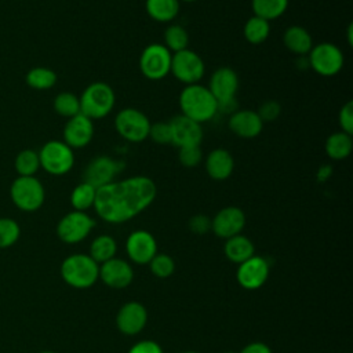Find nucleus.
<instances>
[{"mask_svg":"<svg viewBox=\"0 0 353 353\" xmlns=\"http://www.w3.org/2000/svg\"><path fill=\"white\" fill-rule=\"evenodd\" d=\"M125 251L132 262L138 265H145L149 263L152 258L157 254V243L150 232L135 230L127 237Z\"/></svg>","mask_w":353,"mask_h":353,"instance_id":"17","label":"nucleus"},{"mask_svg":"<svg viewBox=\"0 0 353 353\" xmlns=\"http://www.w3.org/2000/svg\"><path fill=\"white\" fill-rule=\"evenodd\" d=\"M269 276V263L265 258L252 255L247 261L239 263L236 279L245 290H256L265 284Z\"/></svg>","mask_w":353,"mask_h":353,"instance_id":"15","label":"nucleus"},{"mask_svg":"<svg viewBox=\"0 0 353 353\" xmlns=\"http://www.w3.org/2000/svg\"><path fill=\"white\" fill-rule=\"evenodd\" d=\"M150 124L149 117L135 108H124L114 117L117 134L132 143H139L148 138Z\"/></svg>","mask_w":353,"mask_h":353,"instance_id":"9","label":"nucleus"},{"mask_svg":"<svg viewBox=\"0 0 353 353\" xmlns=\"http://www.w3.org/2000/svg\"><path fill=\"white\" fill-rule=\"evenodd\" d=\"M62 135H63V142L69 148H72L73 150L81 149L92 141L94 123L91 119H88L83 113H79L66 120Z\"/></svg>","mask_w":353,"mask_h":353,"instance_id":"16","label":"nucleus"},{"mask_svg":"<svg viewBox=\"0 0 353 353\" xmlns=\"http://www.w3.org/2000/svg\"><path fill=\"white\" fill-rule=\"evenodd\" d=\"M156 194L157 188L152 178L134 175L98 188L94 210L108 223H123L145 211Z\"/></svg>","mask_w":353,"mask_h":353,"instance_id":"1","label":"nucleus"},{"mask_svg":"<svg viewBox=\"0 0 353 353\" xmlns=\"http://www.w3.org/2000/svg\"><path fill=\"white\" fill-rule=\"evenodd\" d=\"M40 168L50 175L61 176L68 174L74 165V153L63 141L52 139L46 142L39 150Z\"/></svg>","mask_w":353,"mask_h":353,"instance_id":"5","label":"nucleus"},{"mask_svg":"<svg viewBox=\"0 0 353 353\" xmlns=\"http://www.w3.org/2000/svg\"><path fill=\"white\" fill-rule=\"evenodd\" d=\"M170 73L185 85L196 84L205 73V63L196 51L185 48L172 54Z\"/></svg>","mask_w":353,"mask_h":353,"instance_id":"10","label":"nucleus"},{"mask_svg":"<svg viewBox=\"0 0 353 353\" xmlns=\"http://www.w3.org/2000/svg\"><path fill=\"white\" fill-rule=\"evenodd\" d=\"M306 57L309 68L323 77H332L338 74L345 63L342 50L330 41H323L313 46Z\"/></svg>","mask_w":353,"mask_h":353,"instance_id":"7","label":"nucleus"},{"mask_svg":"<svg viewBox=\"0 0 353 353\" xmlns=\"http://www.w3.org/2000/svg\"><path fill=\"white\" fill-rule=\"evenodd\" d=\"M117 251L116 240L109 234H101L95 237L90 245V256L97 263H103L114 258Z\"/></svg>","mask_w":353,"mask_h":353,"instance_id":"29","label":"nucleus"},{"mask_svg":"<svg viewBox=\"0 0 353 353\" xmlns=\"http://www.w3.org/2000/svg\"><path fill=\"white\" fill-rule=\"evenodd\" d=\"M164 46L174 54L178 51H182L188 48L189 44V33L188 30L179 25V23H172L165 28L164 30Z\"/></svg>","mask_w":353,"mask_h":353,"instance_id":"32","label":"nucleus"},{"mask_svg":"<svg viewBox=\"0 0 353 353\" xmlns=\"http://www.w3.org/2000/svg\"><path fill=\"white\" fill-rule=\"evenodd\" d=\"M95 221L84 211H70L63 215L57 225V234L66 244L83 241L94 229Z\"/></svg>","mask_w":353,"mask_h":353,"instance_id":"11","label":"nucleus"},{"mask_svg":"<svg viewBox=\"0 0 353 353\" xmlns=\"http://www.w3.org/2000/svg\"><path fill=\"white\" fill-rule=\"evenodd\" d=\"M256 113L259 114V117L262 119V121H273L276 120L280 113H281V106L277 101H273V99H269V101H265L259 109L256 110Z\"/></svg>","mask_w":353,"mask_h":353,"instance_id":"40","label":"nucleus"},{"mask_svg":"<svg viewBox=\"0 0 353 353\" xmlns=\"http://www.w3.org/2000/svg\"><path fill=\"white\" fill-rule=\"evenodd\" d=\"M171 131V143L176 148L200 145L204 137L201 124L188 119L183 114H176L168 121Z\"/></svg>","mask_w":353,"mask_h":353,"instance_id":"13","label":"nucleus"},{"mask_svg":"<svg viewBox=\"0 0 353 353\" xmlns=\"http://www.w3.org/2000/svg\"><path fill=\"white\" fill-rule=\"evenodd\" d=\"M128 353H163L160 345L154 341L150 339H145L141 342H137L130 350Z\"/></svg>","mask_w":353,"mask_h":353,"instance_id":"42","label":"nucleus"},{"mask_svg":"<svg viewBox=\"0 0 353 353\" xmlns=\"http://www.w3.org/2000/svg\"><path fill=\"white\" fill-rule=\"evenodd\" d=\"M283 43L290 52L298 57L307 55L313 47L312 34L307 29L299 25H291L284 30Z\"/></svg>","mask_w":353,"mask_h":353,"instance_id":"23","label":"nucleus"},{"mask_svg":"<svg viewBox=\"0 0 353 353\" xmlns=\"http://www.w3.org/2000/svg\"><path fill=\"white\" fill-rule=\"evenodd\" d=\"M148 321V312L139 302L124 303L116 316V325L125 335L139 334Z\"/></svg>","mask_w":353,"mask_h":353,"instance_id":"20","label":"nucleus"},{"mask_svg":"<svg viewBox=\"0 0 353 353\" xmlns=\"http://www.w3.org/2000/svg\"><path fill=\"white\" fill-rule=\"evenodd\" d=\"M288 3L290 0H251V8L255 17L270 22L287 11Z\"/></svg>","mask_w":353,"mask_h":353,"instance_id":"27","label":"nucleus"},{"mask_svg":"<svg viewBox=\"0 0 353 353\" xmlns=\"http://www.w3.org/2000/svg\"><path fill=\"white\" fill-rule=\"evenodd\" d=\"M181 8L178 0H145L146 14L156 22L165 23L176 18Z\"/></svg>","mask_w":353,"mask_h":353,"instance_id":"26","label":"nucleus"},{"mask_svg":"<svg viewBox=\"0 0 353 353\" xmlns=\"http://www.w3.org/2000/svg\"><path fill=\"white\" fill-rule=\"evenodd\" d=\"M99 279L110 288L121 290L131 284L134 279L132 268L128 262L112 258L99 266Z\"/></svg>","mask_w":353,"mask_h":353,"instance_id":"21","label":"nucleus"},{"mask_svg":"<svg viewBox=\"0 0 353 353\" xmlns=\"http://www.w3.org/2000/svg\"><path fill=\"white\" fill-rule=\"evenodd\" d=\"M181 114L201 124L212 120L218 113V102L207 85L200 83L185 85L178 97Z\"/></svg>","mask_w":353,"mask_h":353,"instance_id":"2","label":"nucleus"},{"mask_svg":"<svg viewBox=\"0 0 353 353\" xmlns=\"http://www.w3.org/2000/svg\"><path fill=\"white\" fill-rule=\"evenodd\" d=\"M178 160L186 168H193L199 165L203 160V152L200 149V145L178 148Z\"/></svg>","mask_w":353,"mask_h":353,"instance_id":"37","label":"nucleus"},{"mask_svg":"<svg viewBox=\"0 0 353 353\" xmlns=\"http://www.w3.org/2000/svg\"><path fill=\"white\" fill-rule=\"evenodd\" d=\"M244 39L251 44H261L266 41L270 34V22L259 17H250L243 26Z\"/></svg>","mask_w":353,"mask_h":353,"instance_id":"28","label":"nucleus"},{"mask_svg":"<svg viewBox=\"0 0 353 353\" xmlns=\"http://www.w3.org/2000/svg\"><path fill=\"white\" fill-rule=\"evenodd\" d=\"M21 236V228L12 218H0V250L14 245Z\"/></svg>","mask_w":353,"mask_h":353,"instance_id":"35","label":"nucleus"},{"mask_svg":"<svg viewBox=\"0 0 353 353\" xmlns=\"http://www.w3.org/2000/svg\"><path fill=\"white\" fill-rule=\"evenodd\" d=\"M352 30H353V25H352V23H349V25H347V43H349V46H352V43H353Z\"/></svg>","mask_w":353,"mask_h":353,"instance_id":"46","label":"nucleus"},{"mask_svg":"<svg viewBox=\"0 0 353 353\" xmlns=\"http://www.w3.org/2000/svg\"><path fill=\"white\" fill-rule=\"evenodd\" d=\"M223 251L229 261L234 263H241L254 255L255 247L248 237L243 234H236L233 237L226 239Z\"/></svg>","mask_w":353,"mask_h":353,"instance_id":"25","label":"nucleus"},{"mask_svg":"<svg viewBox=\"0 0 353 353\" xmlns=\"http://www.w3.org/2000/svg\"><path fill=\"white\" fill-rule=\"evenodd\" d=\"M172 52L161 43L146 46L139 55V70L148 80H161L170 74Z\"/></svg>","mask_w":353,"mask_h":353,"instance_id":"8","label":"nucleus"},{"mask_svg":"<svg viewBox=\"0 0 353 353\" xmlns=\"http://www.w3.org/2000/svg\"><path fill=\"white\" fill-rule=\"evenodd\" d=\"M228 127L236 137L243 139H252L262 132L263 121L255 110L237 109L229 116Z\"/></svg>","mask_w":353,"mask_h":353,"instance_id":"19","label":"nucleus"},{"mask_svg":"<svg viewBox=\"0 0 353 353\" xmlns=\"http://www.w3.org/2000/svg\"><path fill=\"white\" fill-rule=\"evenodd\" d=\"M245 226V214L236 205H228L219 210L211 219V230L216 237L229 239L240 232Z\"/></svg>","mask_w":353,"mask_h":353,"instance_id":"14","label":"nucleus"},{"mask_svg":"<svg viewBox=\"0 0 353 353\" xmlns=\"http://www.w3.org/2000/svg\"><path fill=\"white\" fill-rule=\"evenodd\" d=\"M332 175V165L331 164H321L316 171L317 182H327Z\"/></svg>","mask_w":353,"mask_h":353,"instance_id":"44","label":"nucleus"},{"mask_svg":"<svg viewBox=\"0 0 353 353\" xmlns=\"http://www.w3.org/2000/svg\"><path fill=\"white\" fill-rule=\"evenodd\" d=\"M179 3L182 1V3H193V1H196V0H178Z\"/></svg>","mask_w":353,"mask_h":353,"instance_id":"47","label":"nucleus"},{"mask_svg":"<svg viewBox=\"0 0 353 353\" xmlns=\"http://www.w3.org/2000/svg\"><path fill=\"white\" fill-rule=\"evenodd\" d=\"M207 87L218 103L233 99L239 91V76L232 68L221 66L212 72Z\"/></svg>","mask_w":353,"mask_h":353,"instance_id":"18","label":"nucleus"},{"mask_svg":"<svg viewBox=\"0 0 353 353\" xmlns=\"http://www.w3.org/2000/svg\"><path fill=\"white\" fill-rule=\"evenodd\" d=\"M181 353H197V352H194V350H185V352H181Z\"/></svg>","mask_w":353,"mask_h":353,"instance_id":"48","label":"nucleus"},{"mask_svg":"<svg viewBox=\"0 0 353 353\" xmlns=\"http://www.w3.org/2000/svg\"><path fill=\"white\" fill-rule=\"evenodd\" d=\"M124 163L116 160L110 156L101 154L95 156L83 171V182L92 185L94 188H101L114 181V178L124 168Z\"/></svg>","mask_w":353,"mask_h":353,"instance_id":"12","label":"nucleus"},{"mask_svg":"<svg viewBox=\"0 0 353 353\" xmlns=\"http://www.w3.org/2000/svg\"><path fill=\"white\" fill-rule=\"evenodd\" d=\"M148 138H150L153 142H156L159 145L171 143V131H170L168 121L152 123L150 128H149Z\"/></svg>","mask_w":353,"mask_h":353,"instance_id":"38","label":"nucleus"},{"mask_svg":"<svg viewBox=\"0 0 353 353\" xmlns=\"http://www.w3.org/2000/svg\"><path fill=\"white\" fill-rule=\"evenodd\" d=\"M57 83V73L46 66L32 68L26 73V84L33 90H50Z\"/></svg>","mask_w":353,"mask_h":353,"instance_id":"31","label":"nucleus"},{"mask_svg":"<svg viewBox=\"0 0 353 353\" xmlns=\"http://www.w3.org/2000/svg\"><path fill=\"white\" fill-rule=\"evenodd\" d=\"M236 110H237V99L236 98L218 103V112H221V113H225V114L230 116Z\"/></svg>","mask_w":353,"mask_h":353,"instance_id":"45","label":"nucleus"},{"mask_svg":"<svg viewBox=\"0 0 353 353\" xmlns=\"http://www.w3.org/2000/svg\"><path fill=\"white\" fill-rule=\"evenodd\" d=\"M149 266L152 273L159 279H167L175 270V263L167 254H156L149 262Z\"/></svg>","mask_w":353,"mask_h":353,"instance_id":"36","label":"nucleus"},{"mask_svg":"<svg viewBox=\"0 0 353 353\" xmlns=\"http://www.w3.org/2000/svg\"><path fill=\"white\" fill-rule=\"evenodd\" d=\"M79 101L80 113L94 121L106 117L113 110L116 103V94L108 83L94 81L84 88L79 97Z\"/></svg>","mask_w":353,"mask_h":353,"instance_id":"3","label":"nucleus"},{"mask_svg":"<svg viewBox=\"0 0 353 353\" xmlns=\"http://www.w3.org/2000/svg\"><path fill=\"white\" fill-rule=\"evenodd\" d=\"M61 277L70 287L84 290L99 279V265L87 254H73L63 259Z\"/></svg>","mask_w":353,"mask_h":353,"instance_id":"4","label":"nucleus"},{"mask_svg":"<svg viewBox=\"0 0 353 353\" xmlns=\"http://www.w3.org/2000/svg\"><path fill=\"white\" fill-rule=\"evenodd\" d=\"M188 226L194 234H205L211 230V219L204 214H196L188 221Z\"/></svg>","mask_w":353,"mask_h":353,"instance_id":"41","label":"nucleus"},{"mask_svg":"<svg viewBox=\"0 0 353 353\" xmlns=\"http://www.w3.org/2000/svg\"><path fill=\"white\" fill-rule=\"evenodd\" d=\"M39 353H54V352H51V350H43V352H39Z\"/></svg>","mask_w":353,"mask_h":353,"instance_id":"49","label":"nucleus"},{"mask_svg":"<svg viewBox=\"0 0 353 353\" xmlns=\"http://www.w3.org/2000/svg\"><path fill=\"white\" fill-rule=\"evenodd\" d=\"M54 110L66 119H70L80 113L79 97L70 91H62L54 98Z\"/></svg>","mask_w":353,"mask_h":353,"instance_id":"34","label":"nucleus"},{"mask_svg":"<svg viewBox=\"0 0 353 353\" xmlns=\"http://www.w3.org/2000/svg\"><path fill=\"white\" fill-rule=\"evenodd\" d=\"M352 149H353L352 135L343 131L332 132L331 135L327 137L324 143L325 154L335 161H341L349 157V154L352 153Z\"/></svg>","mask_w":353,"mask_h":353,"instance_id":"24","label":"nucleus"},{"mask_svg":"<svg viewBox=\"0 0 353 353\" xmlns=\"http://www.w3.org/2000/svg\"><path fill=\"white\" fill-rule=\"evenodd\" d=\"M10 197L21 211L33 212L44 204L46 190L36 176H18L11 183Z\"/></svg>","mask_w":353,"mask_h":353,"instance_id":"6","label":"nucleus"},{"mask_svg":"<svg viewBox=\"0 0 353 353\" xmlns=\"http://www.w3.org/2000/svg\"><path fill=\"white\" fill-rule=\"evenodd\" d=\"M204 168L211 179L225 181L233 174L234 159L228 149L215 148L205 156Z\"/></svg>","mask_w":353,"mask_h":353,"instance_id":"22","label":"nucleus"},{"mask_svg":"<svg viewBox=\"0 0 353 353\" xmlns=\"http://www.w3.org/2000/svg\"><path fill=\"white\" fill-rule=\"evenodd\" d=\"M97 196V188L87 182H80L76 185L70 193V204L76 211H87L88 208L94 207Z\"/></svg>","mask_w":353,"mask_h":353,"instance_id":"30","label":"nucleus"},{"mask_svg":"<svg viewBox=\"0 0 353 353\" xmlns=\"http://www.w3.org/2000/svg\"><path fill=\"white\" fill-rule=\"evenodd\" d=\"M226 353H234V352H226Z\"/></svg>","mask_w":353,"mask_h":353,"instance_id":"50","label":"nucleus"},{"mask_svg":"<svg viewBox=\"0 0 353 353\" xmlns=\"http://www.w3.org/2000/svg\"><path fill=\"white\" fill-rule=\"evenodd\" d=\"M240 353H272V350L263 342H251L244 346Z\"/></svg>","mask_w":353,"mask_h":353,"instance_id":"43","label":"nucleus"},{"mask_svg":"<svg viewBox=\"0 0 353 353\" xmlns=\"http://www.w3.org/2000/svg\"><path fill=\"white\" fill-rule=\"evenodd\" d=\"M18 176H34L40 168L39 152L33 149L21 150L14 161Z\"/></svg>","mask_w":353,"mask_h":353,"instance_id":"33","label":"nucleus"},{"mask_svg":"<svg viewBox=\"0 0 353 353\" xmlns=\"http://www.w3.org/2000/svg\"><path fill=\"white\" fill-rule=\"evenodd\" d=\"M338 123L341 127V131L346 134H353V102L347 101L338 113Z\"/></svg>","mask_w":353,"mask_h":353,"instance_id":"39","label":"nucleus"}]
</instances>
